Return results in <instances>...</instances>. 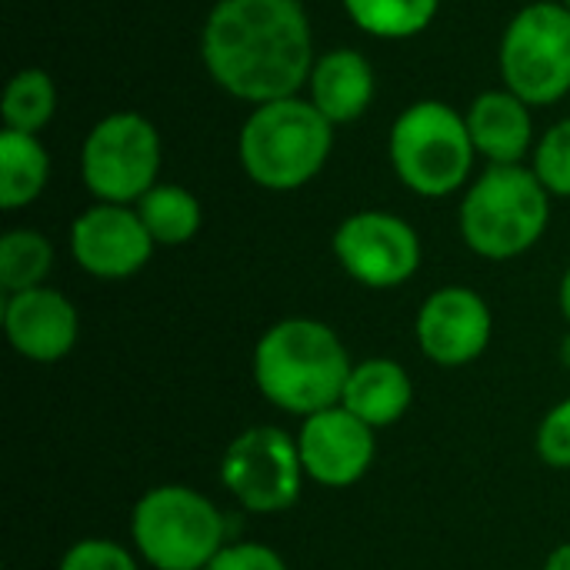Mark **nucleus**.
<instances>
[{"instance_id": "obj_9", "label": "nucleus", "mask_w": 570, "mask_h": 570, "mask_svg": "<svg viewBox=\"0 0 570 570\" xmlns=\"http://www.w3.org/2000/svg\"><path fill=\"white\" fill-rule=\"evenodd\" d=\"M304 478L297 438L274 424L247 428L220 458V484L250 514H281L294 508Z\"/></svg>"}, {"instance_id": "obj_20", "label": "nucleus", "mask_w": 570, "mask_h": 570, "mask_svg": "<svg viewBox=\"0 0 570 570\" xmlns=\"http://www.w3.org/2000/svg\"><path fill=\"white\" fill-rule=\"evenodd\" d=\"M441 0H344L351 20L381 40H407L431 27Z\"/></svg>"}, {"instance_id": "obj_16", "label": "nucleus", "mask_w": 570, "mask_h": 570, "mask_svg": "<svg viewBox=\"0 0 570 570\" xmlns=\"http://www.w3.org/2000/svg\"><path fill=\"white\" fill-rule=\"evenodd\" d=\"M307 87H311V104L331 124H351L374 100V67L364 53L337 47L327 50L321 60H314Z\"/></svg>"}, {"instance_id": "obj_10", "label": "nucleus", "mask_w": 570, "mask_h": 570, "mask_svg": "<svg viewBox=\"0 0 570 570\" xmlns=\"http://www.w3.org/2000/svg\"><path fill=\"white\" fill-rule=\"evenodd\" d=\"M334 257L357 284L391 291L407 284L421 267L417 230L387 210H361L334 230Z\"/></svg>"}, {"instance_id": "obj_21", "label": "nucleus", "mask_w": 570, "mask_h": 570, "mask_svg": "<svg viewBox=\"0 0 570 570\" xmlns=\"http://www.w3.org/2000/svg\"><path fill=\"white\" fill-rule=\"evenodd\" d=\"M0 110H3L7 130H20V134L43 130L57 110V87H53L50 73L40 67L17 70L3 90Z\"/></svg>"}, {"instance_id": "obj_22", "label": "nucleus", "mask_w": 570, "mask_h": 570, "mask_svg": "<svg viewBox=\"0 0 570 570\" xmlns=\"http://www.w3.org/2000/svg\"><path fill=\"white\" fill-rule=\"evenodd\" d=\"M53 267V247L37 230H7L0 237V287L3 294H20L43 287Z\"/></svg>"}, {"instance_id": "obj_25", "label": "nucleus", "mask_w": 570, "mask_h": 570, "mask_svg": "<svg viewBox=\"0 0 570 570\" xmlns=\"http://www.w3.org/2000/svg\"><path fill=\"white\" fill-rule=\"evenodd\" d=\"M534 444H538V454H541V461L548 468L570 471V397L561 401V404H554L544 414Z\"/></svg>"}, {"instance_id": "obj_28", "label": "nucleus", "mask_w": 570, "mask_h": 570, "mask_svg": "<svg viewBox=\"0 0 570 570\" xmlns=\"http://www.w3.org/2000/svg\"><path fill=\"white\" fill-rule=\"evenodd\" d=\"M558 301H561V314L568 317V324H570V267H568V274L561 277V294H558Z\"/></svg>"}, {"instance_id": "obj_5", "label": "nucleus", "mask_w": 570, "mask_h": 570, "mask_svg": "<svg viewBox=\"0 0 570 570\" xmlns=\"http://www.w3.org/2000/svg\"><path fill=\"white\" fill-rule=\"evenodd\" d=\"M130 538L154 570H204L230 544L217 504L187 484L144 491L130 514Z\"/></svg>"}, {"instance_id": "obj_17", "label": "nucleus", "mask_w": 570, "mask_h": 570, "mask_svg": "<svg viewBox=\"0 0 570 570\" xmlns=\"http://www.w3.org/2000/svg\"><path fill=\"white\" fill-rule=\"evenodd\" d=\"M414 401V384L411 374L391 361V357H371L354 364L341 407H347L354 417H361L367 428H391L397 424Z\"/></svg>"}, {"instance_id": "obj_7", "label": "nucleus", "mask_w": 570, "mask_h": 570, "mask_svg": "<svg viewBox=\"0 0 570 570\" xmlns=\"http://www.w3.org/2000/svg\"><path fill=\"white\" fill-rule=\"evenodd\" d=\"M501 77L531 107L558 104L570 90V10L538 0L514 13L501 40Z\"/></svg>"}, {"instance_id": "obj_6", "label": "nucleus", "mask_w": 570, "mask_h": 570, "mask_svg": "<svg viewBox=\"0 0 570 570\" xmlns=\"http://www.w3.org/2000/svg\"><path fill=\"white\" fill-rule=\"evenodd\" d=\"M387 154L407 190L448 197L468 184L478 150L468 120L454 107L444 100H417L394 120Z\"/></svg>"}, {"instance_id": "obj_19", "label": "nucleus", "mask_w": 570, "mask_h": 570, "mask_svg": "<svg viewBox=\"0 0 570 570\" xmlns=\"http://www.w3.org/2000/svg\"><path fill=\"white\" fill-rule=\"evenodd\" d=\"M137 214L147 227V234L154 237V244L160 247H177L197 237L200 230V200L177 187V184H157L150 187L140 200H137Z\"/></svg>"}, {"instance_id": "obj_3", "label": "nucleus", "mask_w": 570, "mask_h": 570, "mask_svg": "<svg viewBox=\"0 0 570 570\" xmlns=\"http://www.w3.org/2000/svg\"><path fill=\"white\" fill-rule=\"evenodd\" d=\"M334 147V124L301 97L257 104L240 130V164L264 190L311 184Z\"/></svg>"}, {"instance_id": "obj_2", "label": "nucleus", "mask_w": 570, "mask_h": 570, "mask_svg": "<svg viewBox=\"0 0 570 570\" xmlns=\"http://www.w3.org/2000/svg\"><path fill=\"white\" fill-rule=\"evenodd\" d=\"M354 364L334 327L314 317H287L267 327L254 347L257 391L294 417L337 407Z\"/></svg>"}, {"instance_id": "obj_18", "label": "nucleus", "mask_w": 570, "mask_h": 570, "mask_svg": "<svg viewBox=\"0 0 570 570\" xmlns=\"http://www.w3.org/2000/svg\"><path fill=\"white\" fill-rule=\"evenodd\" d=\"M50 177V157L37 134L3 130L0 134V207L20 210L33 204Z\"/></svg>"}, {"instance_id": "obj_30", "label": "nucleus", "mask_w": 570, "mask_h": 570, "mask_svg": "<svg viewBox=\"0 0 570 570\" xmlns=\"http://www.w3.org/2000/svg\"><path fill=\"white\" fill-rule=\"evenodd\" d=\"M561 3H564V7H568V10H570V0H561Z\"/></svg>"}, {"instance_id": "obj_12", "label": "nucleus", "mask_w": 570, "mask_h": 570, "mask_svg": "<svg viewBox=\"0 0 570 570\" xmlns=\"http://www.w3.org/2000/svg\"><path fill=\"white\" fill-rule=\"evenodd\" d=\"M494 334V317L488 301L471 287H441L434 291L414 321V337L421 354L438 367H468L474 364Z\"/></svg>"}, {"instance_id": "obj_26", "label": "nucleus", "mask_w": 570, "mask_h": 570, "mask_svg": "<svg viewBox=\"0 0 570 570\" xmlns=\"http://www.w3.org/2000/svg\"><path fill=\"white\" fill-rule=\"evenodd\" d=\"M204 570H287L284 558L257 541H234L227 544Z\"/></svg>"}, {"instance_id": "obj_15", "label": "nucleus", "mask_w": 570, "mask_h": 570, "mask_svg": "<svg viewBox=\"0 0 570 570\" xmlns=\"http://www.w3.org/2000/svg\"><path fill=\"white\" fill-rule=\"evenodd\" d=\"M464 120H468L474 150L488 157L491 164H521L534 144L531 104H524L508 87L481 94L464 114Z\"/></svg>"}, {"instance_id": "obj_27", "label": "nucleus", "mask_w": 570, "mask_h": 570, "mask_svg": "<svg viewBox=\"0 0 570 570\" xmlns=\"http://www.w3.org/2000/svg\"><path fill=\"white\" fill-rule=\"evenodd\" d=\"M544 570H570V544H561L548 554L544 561Z\"/></svg>"}, {"instance_id": "obj_14", "label": "nucleus", "mask_w": 570, "mask_h": 570, "mask_svg": "<svg viewBox=\"0 0 570 570\" xmlns=\"http://www.w3.org/2000/svg\"><path fill=\"white\" fill-rule=\"evenodd\" d=\"M3 331L20 357L33 364H57L77 347L80 317L60 291L43 284L33 291L7 294Z\"/></svg>"}, {"instance_id": "obj_13", "label": "nucleus", "mask_w": 570, "mask_h": 570, "mask_svg": "<svg viewBox=\"0 0 570 570\" xmlns=\"http://www.w3.org/2000/svg\"><path fill=\"white\" fill-rule=\"evenodd\" d=\"M297 451L307 481L337 491L357 484L371 471L377 441H374V428H367L361 417H354L347 407L337 404L304 417L297 431Z\"/></svg>"}, {"instance_id": "obj_24", "label": "nucleus", "mask_w": 570, "mask_h": 570, "mask_svg": "<svg viewBox=\"0 0 570 570\" xmlns=\"http://www.w3.org/2000/svg\"><path fill=\"white\" fill-rule=\"evenodd\" d=\"M57 570H140L137 558L107 538H83L67 548Z\"/></svg>"}, {"instance_id": "obj_4", "label": "nucleus", "mask_w": 570, "mask_h": 570, "mask_svg": "<svg viewBox=\"0 0 570 570\" xmlns=\"http://www.w3.org/2000/svg\"><path fill=\"white\" fill-rule=\"evenodd\" d=\"M551 194L521 164H491L464 194L461 237L484 261L528 254L548 230Z\"/></svg>"}, {"instance_id": "obj_1", "label": "nucleus", "mask_w": 570, "mask_h": 570, "mask_svg": "<svg viewBox=\"0 0 570 570\" xmlns=\"http://www.w3.org/2000/svg\"><path fill=\"white\" fill-rule=\"evenodd\" d=\"M200 57L227 94L271 104L297 97L314 70V37L301 0H220L204 23Z\"/></svg>"}, {"instance_id": "obj_29", "label": "nucleus", "mask_w": 570, "mask_h": 570, "mask_svg": "<svg viewBox=\"0 0 570 570\" xmlns=\"http://www.w3.org/2000/svg\"><path fill=\"white\" fill-rule=\"evenodd\" d=\"M561 364L570 371V331L564 334V341H561Z\"/></svg>"}, {"instance_id": "obj_8", "label": "nucleus", "mask_w": 570, "mask_h": 570, "mask_svg": "<svg viewBox=\"0 0 570 570\" xmlns=\"http://www.w3.org/2000/svg\"><path fill=\"white\" fill-rule=\"evenodd\" d=\"M80 174L100 204H137L160 177V134L130 110L94 124L80 150Z\"/></svg>"}, {"instance_id": "obj_23", "label": "nucleus", "mask_w": 570, "mask_h": 570, "mask_svg": "<svg viewBox=\"0 0 570 570\" xmlns=\"http://www.w3.org/2000/svg\"><path fill=\"white\" fill-rule=\"evenodd\" d=\"M534 174L551 197H570V117L541 137L534 150Z\"/></svg>"}, {"instance_id": "obj_11", "label": "nucleus", "mask_w": 570, "mask_h": 570, "mask_svg": "<svg viewBox=\"0 0 570 570\" xmlns=\"http://www.w3.org/2000/svg\"><path fill=\"white\" fill-rule=\"evenodd\" d=\"M154 247V237L130 204H94L70 224V254L97 281L134 277Z\"/></svg>"}]
</instances>
